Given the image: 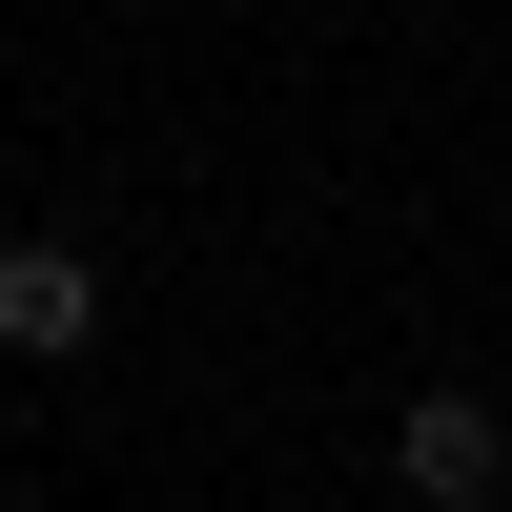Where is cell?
<instances>
[{"label":"cell","instance_id":"1","mask_svg":"<svg viewBox=\"0 0 512 512\" xmlns=\"http://www.w3.org/2000/svg\"><path fill=\"white\" fill-rule=\"evenodd\" d=\"M390 472L431 492V512H492V492H512V410H492V390H410V410H390Z\"/></svg>","mask_w":512,"mask_h":512},{"label":"cell","instance_id":"2","mask_svg":"<svg viewBox=\"0 0 512 512\" xmlns=\"http://www.w3.org/2000/svg\"><path fill=\"white\" fill-rule=\"evenodd\" d=\"M0 349H21V369H62V349H103V267H82L62 226H21V246H0Z\"/></svg>","mask_w":512,"mask_h":512},{"label":"cell","instance_id":"3","mask_svg":"<svg viewBox=\"0 0 512 512\" xmlns=\"http://www.w3.org/2000/svg\"><path fill=\"white\" fill-rule=\"evenodd\" d=\"M0 492H21V451H0Z\"/></svg>","mask_w":512,"mask_h":512}]
</instances>
